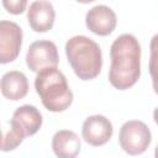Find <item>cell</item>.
Segmentation results:
<instances>
[{
	"label": "cell",
	"mask_w": 158,
	"mask_h": 158,
	"mask_svg": "<svg viewBox=\"0 0 158 158\" xmlns=\"http://www.w3.org/2000/svg\"><path fill=\"white\" fill-rule=\"evenodd\" d=\"M110 84L118 90L133 86L141 77V46L131 33H122L110 47Z\"/></svg>",
	"instance_id": "1"
},
{
	"label": "cell",
	"mask_w": 158,
	"mask_h": 158,
	"mask_svg": "<svg viewBox=\"0 0 158 158\" xmlns=\"http://www.w3.org/2000/svg\"><path fill=\"white\" fill-rule=\"evenodd\" d=\"M65 54L74 74L81 80L96 78L102 68V53L100 46L91 38L78 35L65 43Z\"/></svg>",
	"instance_id": "2"
},
{
	"label": "cell",
	"mask_w": 158,
	"mask_h": 158,
	"mask_svg": "<svg viewBox=\"0 0 158 158\" xmlns=\"http://www.w3.org/2000/svg\"><path fill=\"white\" fill-rule=\"evenodd\" d=\"M35 89L48 111L62 112L73 102V93L67 78L58 68H47L37 73Z\"/></svg>",
	"instance_id": "3"
},
{
	"label": "cell",
	"mask_w": 158,
	"mask_h": 158,
	"mask_svg": "<svg viewBox=\"0 0 158 158\" xmlns=\"http://www.w3.org/2000/svg\"><path fill=\"white\" fill-rule=\"evenodd\" d=\"M120 147L130 156H139L144 153L152 142L149 127L139 120L126 121L118 133Z\"/></svg>",
	"instance_id": "4"
},
{
	"label": "cell",
	"mask_w": 158,
	"mask_h": 158,
	"mask_svg": "<svg viewBox=\"0 0 158 158\" xmlns=\"http://www.w3.org/2000/svg\"><path fill=\"white\" fill-rule=\"evenodd\" d=\"M58 62V49L54 42L40 40L30 44L26 53V64L32 72L40 73L47 68H57Z\"/></svg>",
	"instance_id": "5"
},
{
	"label": "cell",
	"mask_w": 158,
	"mask_h": 158,
	"mask_svg": "<svg viewBox=\"0 0 158 158\" xmlns=\"http://www.w3.org/2000/svg\"><path fill=\"white\" fill-rule=\"evenodd\" d=\"M22 28L12 21H0V63L14 62L21 51Z\"/></svg>",
	"instance_id": "6"
},
{
	"label": "cell",
	"mask_w": 158,
	"mask_h": 158,
	"mask_svg": "<svg viewBox=\"0 0 158 158\" xmlns=\"http://www.w3.org/2000/svg\"><path fill=\"white\" fill-rule=\"evenodd\" d=\"M43 122L42 114L33 105H22L17 107L10 120V130L25 139L38 132Z\"/></svg>",
	"instance_id": "7"
},
{
	"label": "cell",
	"mask_w": 158,
	"mask_h": 158,
	"mask_svg": "<svg viewBox=\"0 0 158 158\" xmlns=\"http://www.w3.org/2000/svg\"><path fill=\"white\" fill-rule=\"evenodd\" d=\"M112 133V123L104 115H91L83 122L81 137L90 146L99 147L107 143Z\"/></svg>",
	"instance_id": "8"
},
{
	"label": "cell",
	"mask_w": 158,
	"mask_h": 158,
	"mask_svg": "<svg viewBox=\"0 0 158 158\" xmlns=\"http://www.w3.org/2000/svg\"><path fill=\"white\" fill-rule=\"evenodd\" d=\"M117 23V17L115 11L107 5H95L88 10L85 15V25L88 30L98 36L110 35Z\"/></svg>",
	"instance_id": "9"
},
{
	"label": "cell",
	"mask_w": 158,
	"mask_h": 158,
	"mask_svg": "<svg viewBox=\"0 0 158 158\" xmlns=\"http://www.w3.org/2000/svg\"><path fill=\"white\" fill-rule=\"evenodd\" d=\"M56 11L49 1H32L27 9V21L35 32H47L53 27Z\"/></svg>",
	"instance_id": "10"
},
{
	"label": "cell",
	"mask_w": 158,
	"mask_h": 158,
	"mask_svg": "<svg viewBox=\"0 0 158 158\" xmlns=\"http://www.w3.org/2000/svg\"><path fill=\"white\" fill-rule=\"evenodd\" d=\"M80 148V138L74 131L60 130L52 137V149L57 158H77Z\"/></svg>",
	"instance_id": "11"
},
{
	"label": "cell",
	"mask_w": 158,
	"mask_h": 158,
	"mask_svg": "<svg viewBox=\"0 0 158 158\" xmlns=\"http://www.w3.org/2000/svg\"><path fill=\"white\" fill-rule=\"evenodd\" d=\"M28 93L27 77L20 70L6 72L1 78V94L4 98L17 101L23 99Z\"/></svg>",
	"instance_id": "12"
},
{
	"label": "cell",
	"mask_w": 158,
	"mask_h": 158,
	"mask_svg": "<svg viewBox=\"0 0 158 158\" xmlns=\"http://www.w3.org/2000/svg\"><path fill=\"white\" fill-rule=\"evenodd\" d=\"M149 52V74L152 77L153 90L158 95V33L151 38Z\"/></svg>",
	"instance_id": "13"
},
{
	"label": "cell",
	"mask_w": 158,
	"mask_h": 158,
	"mask_svg": "<svg viewBox=\"0 0 158 158\" xmlns=\"http://www.w3.org/2000/svg\"><path fill=\"white\" fill-rule=\"evenodd\" d=\"M2 5L7 10V12L19 15L25 11L27 6V1L26 0H2Z\"/></svg>",
	"instance_id": "14"
},
{
	"label": "cell",
	"mask_w": 158,
	"mask_h": 158,
	"mask_svg": "<svg viewBox=\"0 0 158 158\" xmlns=\"http://www.w3.org/2000/svg\"><path fill=\"white\" fill-rule=\"evenodd\" d=\"M153 120H154V122L158 125V107H156L154 111H153Z\"/></svg>",
	"instance_id": "15"
},
{
	"label": "cell",
	"mask_w": 158,
	"mask_h": 158,
	"mask_svg": "<svg viewBox=\"0 0 158 158\" xmlns=\"http://www.w3.org/2000/svg\"><path fill=\"white\" fill-rule=\"evenodd\" d=\"M154 158H158V146H157L156 149H154Z\"/></svg>",
	"instance_id": "16"
}]
</instances>
